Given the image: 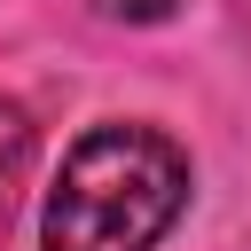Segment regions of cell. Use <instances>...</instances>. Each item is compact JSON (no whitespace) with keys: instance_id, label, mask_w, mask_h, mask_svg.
Listing matches in <instances>:
<instances>
[{"instance_id":"obj_1","label":"cell","mask_w":251,"mask_h":251,"mask_svg":"<svg viewBox=\"0 0 251 251\" xmlns=\"http://www.w3.org/2000/svg\"><path fill=\"white\" fill-rule=\"evenodd\" d=\"M188 149L165 126L110 118L71 141L39 204V251H157L188 212Z\"/></svg>"},{"instance_id":"obj_2","label":"cell","mask_w":251,"mask_h":251,"mask_svg":"<svg viewBox=\"0 0 251 251\" xmlns=\"http://www.w3.org/2000/svg\"><path fill=\"white\" fill-rule=\"evenodd\" d=\"M31 165H39V126L16 94H0V235L24 204V188H31Z\"/></svg>"},{"instance_id":"obj_3","label":"cell","mask_w":251,"mask_h":251,"mask_svg":"<svg viewBox=\"0 0 251 251\" xmlns=\"http://www.w3.org/2000/svg\"><path fill=\"white\" fill-rule=\"evenodd\" d=\"M102 24H165V16H180L188 0H86Z\"/></svg>"}]
</instances>
